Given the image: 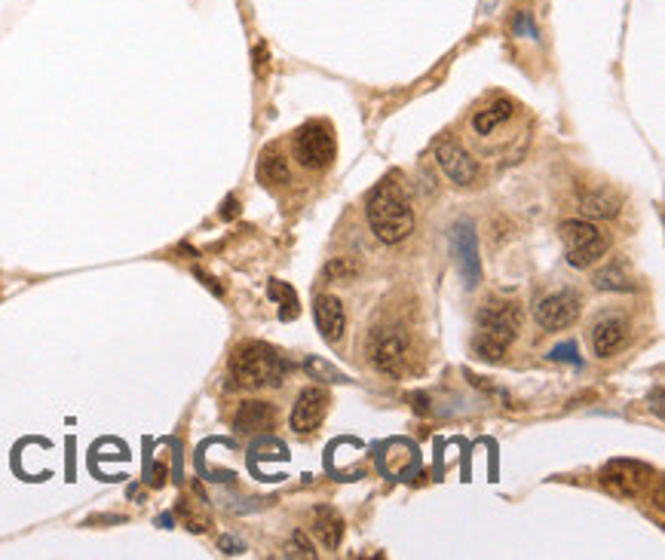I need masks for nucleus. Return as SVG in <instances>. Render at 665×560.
<instances>
[{
	"instance_id": "4be33fe9",
	"label": "nucleus",
	"mask_w": 665,
	"mask_h": 560,
	"mask_svg": "<svg viewBox=\"0 0 665 560\" xmlns=\"http://www.w3.org/2000/svg\"><path fill=\"white\" fill-rule=\"evenodd\" d=\"M307 371H310L316 380H344L341 371H335L331 365H325L322 359H307Z\"/></svg>"
},
{
	"instance_id": "9b49d317",
	"label": "nucleus",
	"mask_w": 665,
	"mask_h": 560,
	"mask_svg": "<svg viewBox=\"0 0 665 560\" xmlns=\"http://www.w3.org/2000/svg\"><path fill=\"white\" fill-rule=\"evenodd\" d=\"M454 242V254H457V267L463 273V282L469 288H475V282L482 279V267H479V239H475L472 224H457L451 233Z\"/></svg>"
},
{
	"instance_id": "f8f14e48",
	"label": "nucleus",
	"mask_w": 665,
	"mask_h": 560,
	"mask_svg": "<svg viewBox=\"0 0 665 560\" xmlns=\"http://www.w3.org/2000/svg\"><path fill=\"white\" fill-rule=\"evenodd\" d=\"M313 319H316L319 334L328 343H338L344 337V331H347V313L341 307V300L331 297V294H319L313 300Z\"/></svg>"
},
{
	"instance_id": "412c9836",
	"label": "nucleus",
	"mask_w": 665,
	"mask_h": 560,
	"mask_svg": "<svg viewBox=\"0 0 665 560\" xmlns=\"http://www.w3.org/2000/svg\"><path fill=\"white\" fill-rule=\"evenodd\" d=\"M285 557H316V551L310 548V542H307V536L304 533H295L292 536V542L285 545V551H282Z\"/></svg>"
},
{
	"instance_id": "6e6552de",
	"label": "nucleus",
	"mask_w": 665,
	"mask_h": 560,
	"mask_svg": "<svg viewBox=\"0 0 665 560\" xmlns=\"http://www.w3.org/2000/svg\"><path fill=\"white\" fill-rule=\"evenodd\" d=\"M601 484L604 490H610L613 496H626L635 499L641 496L650 484H653V469L635 463V460H613L604 466L601 472Z\"/></svg>"
},
{
	"instance_id": "0eeeda50",
	"label": "nucleus",
	"mask_w": 665,
	"mask_h": 560,
	"mask_svg": "<svg viewBox=\"0 0 665 560\" xmlns=\"http://www.w3.org/2000/svg\"><path fill=\"white\" fill-rule=\"evenodd\" d=\"M583 313V300L577 291L570 288H561L555 294H546L537 300L534 307V319L543 331H561V328H570Z\"/></svg>"
},
{
	"instance_id": "ddd939ff",
	"label": "nucleus",
	"mask_w": 665,
	"mask_h": 560,
	"mask_svg": "<svg viewBox=\"0 0 665 560\" xmlns=\"http://www.w3.org/2000/svg\"><path fill=\"white\" fill-rule=\"evenodd\" d=\"M629 337V322L623 316H604L592 325V352L598 359H610L613 352H620Z\"/></svg>"
},
{
	"instance_id": "a211bd4d",
	"label": "nucleus",
	"mask_w": 665,
	"mask_h": 560,
	"mask_svg": "<svg viewBox=\"0 0 665 560\" xmlns=\"http://www.w3.org/2000/svg\"><path fill=\"white\" fill-rule=\"evenodd\" d=\"M515 114V105L509 98H497V101H491V105L485 108V111H479L472 117V129L479 132V135H491L497 126H503L509 117Z\"/></svg>"
},
{
	"instance_id": "4468645a",
	"label": "nucleus",
	"mask_w": 665,
	"mask_h": 560,
	"mask_svg": "<svg viewBox=\"0 0 665 560\" xmlns=\"http://www.w3.org/2000/svg\"><path fill=\"white\" fill-rule=\"evenodd\" d=\"M236 429L243 432H264V429H273L276 423V411L270 401H243L240 411L233 417Z\"/></svg>"
},
{
	"instance_id": "dca6fc26",
	"label": "nucleus",
	"mask_w": 665,
	"mask_h": 560,
	"mask_svg": "<svg viewBox=\"0 0 665 560\" xmlns=\"http://www.w3.org/2000/svg\"><path fill=\"white\" fill-rule=\"evenodd\" d=\"M258 178L264 181V184H270V187H282V184H289V160H285V154L282 150L273 144V147H267L264 154H261V160H258Z\"/></svg>"
},
{
	"instance_id": "6ab92c4d",
	"label": "nucleus",
	"mask_w": 665,
	"mask_h": 560,
	"mask_svg": "<svg viewBox=\"0 0 665 560\" xmlns=\"http://www.w3.org/2000/svg\"><path fill=\"white\" fill-rule=\"evenodd\" d=\"M595 288L598 291H632V279L626 276L623 264H607L595 273Z\"/></svg>"
},
{
	"instance_id": "1a4fd4ad",
	"label": "nucleus",
	"mask_w": 665,
	"mask_h": 560,
	"mask_svg": "<svg viewBox=\"0 0 665 560\" xmlns=\"http://www.w3.org/2000/svg\"><path fill=\"white\" fill-rule=\"evenodd\" d=\"M328 404H331V398H328L325 389H319V386L304 389V392L298 395L295 407H292V417H289L292 429L301 432V435L316 432V429L322 426L325 414H328Z\"/></svg>"
},
{
	"instance_id": "2eb2a0df",
	"label": "nucleus",
	"mask_w": 665,
	"mask_h": 560,
	"mask_svg": "<svg viewBox=\"0 0 665 560\" xmlns=\"http://www.w3.org/2000/svg\"><path fill=\"white\" fill-rule=\"evenodd\" d=\"M310 527H313L316 539H319L325 548H338L341 539H344V521H341V515L335 512V508H328V505L313 508V521H310Z\"/></svg>"
},
{
	"instance_id": "9d476101",
	"label": "nucleus",
	"mask_w": 665,
	"mask_h": 560,
	"mask_svg": "<svg viewBox=\"0 0 665 560\" xmlns=\"http://www.w3.org/2000/svg\"><path fill=\"white\" fill-rule=\"evenodd\" d=\"M436 160L442 166V172L457 184V187H469L475 178H479V166L466 154V150L457 141H439L436 144Z\"/></svg>"
},
{
	"instance_id": "423d86ee",
	"label": "nucleus",
	"mask_w": 665,
	"mask_h": 560,
	"mask_svg": "<svg viewBox=\"0 0 665 560\" xmlns=\"http://www.w3.org/2000/svg\"><path fill=\"white\" fill-rule=\"evenodd\" d=\"M295 157L304 169L322 172L335 160V135L325 123H307L295 132Z\"/></svg>"
},
{
	"instance_id": "5701e85b",
	"label": "nucleus",
	"mask_w": 665,
	"mask_h": 560,
	"mask_svg": "<svg viewBox=\"0 0 665 560\" xmlns=\"http://www.w3.org/2000/svg\"><path fill=\"white\" fill-rule=\"evenodd\" d=\"M549 359H555V362H580V359H577V346H574V343H564V346L552 349V352H549Z\"/></svg>"
},
{
	"instance_id": "aec40b11",
	"label": "nucleus",
	"mask_w": 665,
	"mask_h": 560,
	"mask_svg": "<svg viewBox=\"0 0 665 560\" xmlns=\"http://www.w3.org/2000/svg\"><path fill=\"white\" fill-rule=\"evenodd\" d=\"M178 515H181V521H184V527L187 530H194V533H206L209 527H212V518H209V512H203L200 508V502H194V499H181L178 502Z\"/></svg>"
},
{
	"instance_id": "7ed1b4c3",
	"label": "nucleus",
	"mask_w": 665,
	"mask_h": 560,
	"mask_svg": "<svg viewBox=\"0 0 665 560\" xmlns=\"http://www.w3.org/2000/svg\"><path fill=\"white\" fill-rule=\"evenodd\" d=\"M521 328V310L512 300H491L479 313V337L475 349L485 362H500Z\"/></svg>"
},
{
	"instance_id": "f257e3e1",
	"label": "nucleus",
	"mask_w": 665,
	"mask_h": 560,
	"mask_svg": "<svg viewBox=\"0 0 665 560\" xmlns=\"http://www.w3.org/2000/svg\"><path fill=\"white\" fill-rule=\"evenodd\" d=\"M292 374V362L267 343L249 340L230 355V377L243 389H276Z\"/></svg>"
},
{
	"instance_id": "f03ea898",
	"label": "nucleus",
	"mask_w": 665,
	"mask_h": 560,
	"mask_svg": "<svg viewBox=\"0 0 665 560\" xmlns=\"http://www.w3.org/2000/svg\"><path fill=\"white\" fill-rule=\"evenodd\" d=\"M365 218H368L371 233L387 245H399L414 233V209L408 206V199L393 181L377 184L368 193Z\"/></svg>"
},
{
	"instance_id": "20e7f679",
	"label": "nucleus",
	"mask_w": 665,
	"mask_h": 560,
	"mask_svg": "<svg viewBox=\"0 0 665 560\" xmlns=\"http://www.w3.org/2000/svg\"><path fill=\"white\" fill-rule=\"evenodd\" d=\"M558 236H561V245H564V258L570 267H592L595 261L604 258L607 251V233L598 230L595 224L589 221H564L558 227Z\"/></svg>"
},
{
	"instance_id": "39448f33",
	"label": "nucleus",
	"mask_w": 665,
	"mask_h": 560,
	"mask_svg": "<svg viewBox=\"0 0 665 560\" xmlns=\"http://www.w3.org/2000/svg\"><path fill=\"white\" fill-rule=\"evenodd\" d=\"M405 355H408V337L396 325H380L368 334V362L374 371L399 377L405 371Z\"/></svg>"
},
{
	"instance_id": "393cba45",
	"label": "nucleus",
	"mask_w": 665,
	"mask_h": 560,
	"mask_svg": "<svg viewBox=\"0 0 665 560\" xmlns=\"http://www.w3.org/2000/svg\"><path fill=\"white\" fill-rule=\"evenodd\" d=\"M236 209H240V206H236V202H227V206H224V218L236 215Z\"/></svg>"
},
{
	"instance_id": "b1692460",
	"label": "nucleus",
	"mask_w": 665,
	"mask_h": 560,
	"mask_svg": "<svg viewBox=\"0 0 665 560\" xmlns=\"http://www.w3.org/2000/svg\"><path fill=\"white\" fill-rule=\"evenodd\" d=\"M356 273H359V267L347 258H341V261H335L328 267V276H356Z\"/></svg>"
},
{
	"instance_id": "f3484780",
	"label": "nucleus",
	"mask_w": 665,
	"mask_h": 560,
	"mask_svg": "<svg viewBox=\"0 0 665 560\" xmlns=\"http://www.w3.org/2000/svg\"><path fill=\"white\" fill-rule=\"evenodd\" d=\"M620 209H623V199L607 187H598V190L583 196V212L589 218H616L620 215Z\"/></svg>"
}]
</instances>
